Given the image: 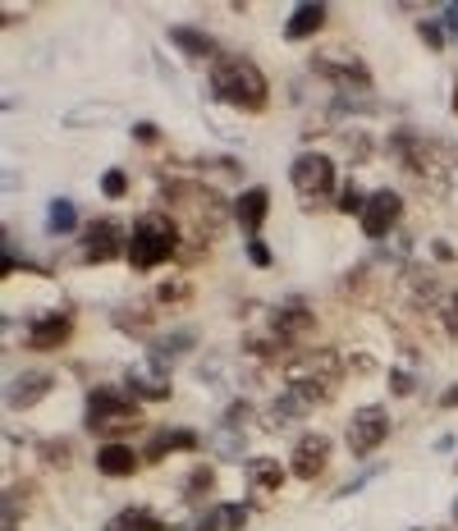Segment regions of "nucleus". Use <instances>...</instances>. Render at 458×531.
<instances>
[{
	"mask_svg": "<svg viewBox=\"0 0 458 531\" xmlns=\"http://www.w3.org/2000/svg\"><path fill=\"white\" fill-rule=\"evenodd\" d=\"M362 206H367V197H362L353 184H344V193H339V211H358L362 216Z\"/></svg>",
	"mask_w": 458,
	"mask_h": 531,
	"instance_id": "26",
	"label": "nucleus"
},
{
	"mask_svg": "<svg viewBox=\"0 0 458 531\" xmlns=\"http://www.w3.org/2000/svg\"><path fill=\"white\" fill-rule=\"evenodd\" d=\"M330 454H335V445H330L326 435H303L294 445V454H289V472L298 481H317L330 467Z\"/></svg>",
	"mask_w": 458,
	"mask_h": 531,
	"instance_id": "9",
	"label": "nucleus"
},
{
	"mask_svg": "<svg viewBox=\"0 0 458 531\" xmlns=\"http://www.w3.org/2000/svg\"><path fill=\"white\" fill-rule=\"evenodd\" d=\"M445 33H449V37L458 33V5H449V14H445Z\"/></svg>",
	"mask_w": 458,
	"mask_h": 531,
	"instance_id": "30",
	"label": "nucleus"
},
{
	"mask_svg": "<svg viewBox=\"0 0 458 531\" xmlns=\"http://www.w3.org/2000/svg\"><path fill=\"white\" fill-rule=\"evenodd\" d=\"M133 138H138L142 147H152V142H161V129H156V124H138V129H133Z\"/></svg>",
	"mask_w": 458,
	"mask_h": 531,
	"instance_id": "29",
	"label": "nucleus"
},
{
	"mask_svg": "<svg viewBox=\"0 0 458 531\" xmlns=\"http://www.w3.org/2000/svg\"><path fill=\"white\" fill-rule=\"evenodd\" d=\"M312 330H317V316L303 307V298H289V303L275 307V321H271L275 344H298V339L312 335Z\"/></svg>",
	"mask_w": 458,
	"mask_h": 531,
	"instance_id": "10",
	"label": "nucleus"
},
{
	"mask_svg": "<svg viewBox=\"0 0 458 531\" xmlns=\"http://www.w3.org/2000/svg\"><path fill=\"white\" fill-rule=\"evenodd\" d=\"M289 179H294L303 202H321V197L335 188V161H330L326 152H303L289 165Z\"/></svg>",
	"mask_w": 458,
	"mask_h": 531,
	"instance_id": "5",
	"label": "nucleus"
},
{
	"mask_svg": "<svg viewBox=\"0 0 458 531\" xmlns=\"http://www.w3.org/2000/svg\"><path fill=\"white\" fill-rule=\"evenodd\" d=\"M385 435H390V408H381V403H367V408L353 412V422H349V449L358 458H367L376 445H385Z\"/></svg>",
	"mask_w": 458,
	"mask_h": 531,
	"instance_id": "7",
	"label": "nucleus"
},
{
	"mask_svg": "<svg viewBox=\"0 0 458 531\" xmlns=\"http://www.w3.org/2000/svg\"><path fill=\"white\" fill-rule=\"evenodd\" d=\"M120 252H129V239H124L120 220H88L83 225V257L92 261V266H106V261H120Z\"/></svg>",
	"mask_w": 458,
	"mask_h": 531,
	"instance_id": "6",
	"label": "nucleus"
},
{
	"mask_svg": "<svg viewBox=\"0 0 458 531\" xmlns=\"http://www.w3.org/2000/svg\"><path fill=\"white\" fill-rule=\"evenodd\" d=\"M326 5L321 0H312V5H298L294 14H289V23H284V42H307V37H317L321 28H326Z\"/></svg>",
	"mask_w": 458,
	"mask_h": 531,
	"instance_id": "14",
	"label": "nucleus"
},
{
	"mask_svg": "<svg viewBox=\"0 0 458 531\" xmlns=\"http://www.w3.org/2000/svg\"><path fill=\"white\" fill-rule=\"evenodd\" d=\"M440 403H445V408H458V385H449L445 399H440Z\"/></svg>",
	"mask_w": 458,
	"mask_h": 531,
	"instance_id": "31",
	"label": "nucleus"
},
{
	"mask_svg": "<svg viewBox=\"0 0 458 531\" xmlns=\"http://www.w3.org/2000/svg\"><path fill=\"white\" fill-rule=\"evenodd\" d=\"M440 321H445V335L458 339V293H449L445 307H440Z\"/></svg>",
	"mask_w": 458,
	"mask_h": 531,
	"instance_id": "24",
	"label": "nucleus"
},
{
	"mask_svg": "<svg viewBox=\"0 0 458 531\" xmlns=\"http://www.w3.org/2000/svg\"><path fill=\"white\" fill-rule=\"evenodd\" d=\"M216 527L220 531H243L248 527V504H225V509H216Z\"/></svg>",
	"mask_w": 458,
	"mask_h": 531,
	"instance_id": "22",
	"label": "nucleus"
},
{
	"mask_svg": "<svg viewBox=\"0 0 458 531\" xmlns=\"http://www.w3.org/2000/svg\"><path fill=\"white\" fill-rule=\"evenodd\" d=\"M106 531H165V522L147 509H124V513H115V522Z\"/></svg>",
	"mask_w": 458,
	"mask_h": 531,
	"instance_id": "19",
	"label": "nucleus"
},
{
	"mask_svg": "<svg viewBox=\"0 0 458 531\" xmlns=\"http://www.w3.org/2000/svg\"><path fill=\"white\" fill-rule=\"evenodd\" d=\"M69 339H74V316L69 312H51L28 330V348H33V353H55V348H65Z\"/></svg>",
	"mask_w": 458,
	"mask_h": 531,
	"instance_id": "11",
	"label": "nucleus"
},
{
	"mask_svg": "<svg viewBox=\"0 0 458 531\" xmlns=\"http://www.w3.org/2000/svg\"><path fill=\"white\" fill-rule=\"evenodd\" d=\"M454 522H458V504H454Z\"/></svg>",
	"mask_w": 458,
	"mask_h": 531,
	"instance_id": "32",
	"label": "nucleus"
},
{
	"mask_svg": "<svg viewBox=\"0 0 458 531\" xmlns=\"http://www.w3.org/2000/svg\"><path fill=\"white\" fill-rule=\"evenodd\" d=\"M78 229V211L69 197H55L51 202V234H74Z\"/></svg>",
	"mask_w": 458,
	"mask_h": 531,
	"instance_id": "20",
	"label": "nucleus"
},
{
	"mask_svg": "<svg viewBox=\"0 0 458 531\" xmlns=\"http://www.w3.org/2000/svg\"><path fill=\"white\" fill-rule=\"evenodd\" d=\"M211 92L225 106H239L248 115L266 110V101H271V83H266V74L252 65L248 55H220L216 69H211Z\"/></svg>",
	"mask_w": 458,
	"mask_h": 531,
	"instance_id": "1",
	"label": "nucleus"
},
{
	"mask_svg": "<svg viewBox=\"0 0 458 531\" xmlns=\"http://www.w3.org/2000/svg\"><path fill=\"white\" fill-rule=\"evenodd\" d=\"M266 216H271V188H243V193L234 197V220L248 229L252 239H257V229L266 225Z\"/></svg>",
	"mask_w": 458,
	"mask_h": 531,
	"instance_id": "12",
	"label": "nucleus"
},
{
	"mask_svg": "<svg viewBox=\"0 0 458 531\" xmlns=\"http://www.w3.org/2000/svg\"><path fill=\"white\" fill-rule=\"evenodd\" d=\"M289 385L294 394H303L307 403H330L344 385V362L335 353H303V358L289 367Z\"/></svg>",
	"mask_w": 458,
	"mask_h": 531,
	"instance_id": "3",
	"label": "nucleus"
},
{
	"mask_svg": "<svg viewBox=\"0 0 458 531\" xmlns=\"http://www.w3.org/2000/svg\"><path fill=\"white\" fill-rule=\"evenodd\" d=\"M101 193H106L110 202H115V197H124V193H129V174H124V170H106V174H101Z\"/></svg>",
	"mask_w": 458,
	"mask_h": 531,
	"instance_id": "23",
	"label": "nucleus"
},
{
	"mask_svg": "<svg viewBox=\"0 0 458 531\" xmlns=\"http://www.w3.org/2000/svg\"><path fill=\"white\" fill-rule=\"evenodd\" d=\"M422 37L431 51H445V28H440V23H422Z\"/></svg>",
	"mask_w": 458,
	"mask_h": 531,
	"instance_id": "27",
	"label": "nucleus"
},
{
	"mask_svg": "<svg viewBox=\"0 0 458 531\" xmlns=\"http://www.w3.org/2000/svg\"><path fill=\"white\" fill-rule=\"evenodd\" d=\"M170 37H175V46H179L184 55H197V60H202V55H216V60H220L216 37H211V33H202V28H175Z\"/></svg>",
	"mask_w": 458,
	"mask_h": 531,
	"instance_id": "18",
	"label": "nucleus"
},
{
	"mask_svg": "<svg viewBox=\"0 0 458 531\" xmlns=\"http://www.w3.org/2000/svg\"><path fill=\"white\" fill-rule=\"evenodd\" d=\"M248 257H252V266H271V261H275L271 248H266L262 239H252V243H248Z\"/></svg>",
	"mask_w": 458,
	"mask_h": 531,
	"instance_id": "28",
	"label": "nucleus"
},
{
	"mask_svg": "<svg viewBox=\"0 0 458 531\" xmlns=\"http://www.w3.org/2000/svg\"><path fill=\"white\" fill-rule=\"evenodd\" d=\"M51 385H55V376L51 371H19V380L10 385V408H33L42 394H51Z\"/></svg>",
	"mask_w": 458,
	"mask_h": 531,
	"instance_id": "15",
	"label": "nucleus"
},
{
	"mask_svg": "<svg viewBox=\"0 0 458 531\" xmlns=\"http://www.w3.org/2000/svg\"><path fill=\"white\" fill-rule=\"evenodd\" d=\"M399 216H404V197L394 193V188H376L358 220H362V234H367V239H385V234L399 225Z\"/></svg>",
	"mask_w": 458,
	"mask_h": 531,
	"instance_id": "8",
	"label": "nucleus"
},
{
	"mask_svg": "<svg viewBox=\"0 0 458 531\" xmlns=\"http://www.w3.org/2000/svg\"><path fill=\"white\" fill-rule=\"evenodd\" d=\"M175 449H197V435L193 431H161L152 445H147V463H165Z\"/></svg>",
	"mask_w": 458,
	"mask_h": 531,
	"instance_id": "17",
	"label": "nucleus"
},
{
	"mask_svg": "<svg viewBox=\"0 0 458 531\" xmlns=\"http://www.w3.org/2000/svg\"><path fill=\"white\" fill-rule=\"evenodd\" d=\"M97 472L101 477H133L138 472V454H133V445H124V440H106V445L97 449Z\"/></svg>",
	"mask_w": 458,
	"mask_h": 531,
	"instance_id": "13",
	"label": "nucleus"
},
{
	"mask_svg": "<svg viewBox=\"0 0 458 531\" xmlns=\"http://www.w3.org/2000/svg\"><path fill=\"white\" fill-rule=\"evenodd\" d=\"M142 412H138V399H129V390L120 385H97L88 399V426L97 435H115L120 426H133Z\"/></svg>",
	"mask_w": 458,
	"mask_h": 531,
	"instance_id": "4",
	"label": "nucleus"
},
{
	"mask_svg": "<svg viewBox=\"0 0 458 531\" xmlns=\"http://www.w3.org/2000/svg\"><path fill=\"white\" fill-rule=\"evenodd\" d=\"M179 252V220L165 211H147L129 229V266L133 271H156Z\"/></svg>",
	"mask_w": 458,
	"mask_h": 531,
	"instance_id": "2",
	"label": "nucleus"
},
{
	"mask_svg": "<svg viewBox=\"0 0 458 531\" xmlns=\"http://www.w3.org/2000/svg\"><path fill=\"white\" fill-rule=\"evenodd\" d=\"M188 298H193V284L188 280H170L152 293V303H161V307H179V303H188Z\"/></svg>",
	"mask_w": 458,
	"mask_h": 531,
	"instance_id": "21",
	"label": "nucleus"
},
{
	"mask_svg": "<svg viewBox=\"0 0 458 531\" xmlns=\"http://www.w3.org/2000/svg\"><path fill=\"white\" fill-rule=\"evenodd\" d=\"M248 486H252V495H257V499L275 495V490L284 486V467L275 463V458H252V463H248Z\"/></svg>",
	"mask_w": 458,
	"mask_h": 531,
	"instance_id": "16",
	"label": "nucleus"
},
{
	"mask_svg": "<svg viewBox=\"0 0 458 531\" xmlns=\"http://www.w3.org/2000/svg\"><path fill=\"white\" fill-rule=\"evenodd\" d=\"M207 490H211V467H197L193 477H188V495H193V499H202Z\"/></svg>",
	"mask_w": 458,
	"mask_h": 531,
	"instance_id": "25",
	"label": "nucleus"
}]
</instances>
